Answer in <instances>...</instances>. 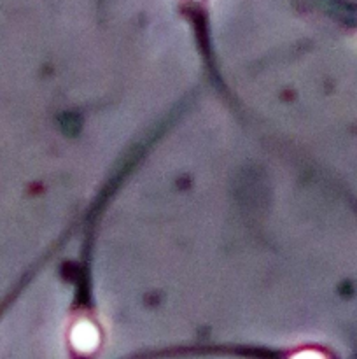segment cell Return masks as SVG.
I'll list each match as a JSON object with an SVG mask.
<instances>
[{
	"mask_svg": "<svg viewBox=\"0 0 357 359\" xmlns=\"http://www.w3.org/2000/svg\"><path fill=\"white\" fill-rule=\"evenodd\" d=\"M98 340H100L98 330L88 321L77 323L70 333V342L77 353H93L98 346Z\"/></svg>",
	"mask_w": 357,
	"mask_h": 359,
	"instance_id": "1",
	"label": "cell"
}]
</instances>
